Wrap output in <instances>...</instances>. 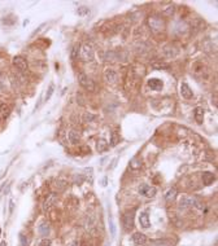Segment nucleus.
<instances>
[{
    "instance_id": "nucleus-28",
    "label": "nucleus",
    "mask_w": 218,
    "mask_h": 246,
    "mask_svg": "<svg viewBox=\"0 0 218 246\" xmlns=\"http://www.w3.org/2000/svg\"><path fill=\"white\" fill-rule=\"evenodd\" d=\"M20 240H21V244H22V246H27L29 245V241L25 237V235H20Z\"/></svg>"
},
{
    "instance_id": "nucleus-21",
    "label": "nucleus",
    "mask_w": 218,
    "mask_h": 246,
    "mask_svg": "<svg viewBox=\"0 0 218 246\" xmlns=\"http://www.w3.org/2000/svg\"><path fill=\"white\" fill-rule=\"evenodd\" d=\"M51 245H52L51 240L47 238V237H44V238H42V240H39L38 244H37V246H51Z\"/></svg>"
},
{
    "instance_id": "nucleus-5",
    "label": "nucleus",
    "mask_w": 218,
    "mask_h": 246,
    "mask_svg": "<svg viewBox=\"0 0 218 246\" xmlns=\"http://www.w3.org/2000/svg\"><path fill=\"white\" fill-rule=\"evenodd\" d=\"M12 62H13V66H14L16 69H18L20 71H26L27 70V62H26V60L24 57H21V56H16V57H13Z\"/></svg>"
},
{
    "instance_id": "nucleus-1",
    "label": "nucleus",
    "mask_w": 218,
    "mask_h": 246,
    "mask_svg": "<svg viewBox=\"0 0 218 246\" xmlns=\"http://www.w3.org/2000/svg\"><path fill=\"white\" fill-rule=\"evenodd\" d=\"M178 205H179L181 209H187V207H196V209H200L201 210L203 209V206L201 204L197 201V200H195V198H191L188 196H182L179 198V202H178Z\"/></svg>"
},
{
    "instance_id": "nucleus-32",
    "label": "nucleus",
    "mask_w": 218,
    "mask_h": 246,
    "mask_svg": "<svg viewBox=\"0 0 218 246\" xmlns=\"http://www.w3.org/2000/svg\"><path fill=\"white\" fill-rule=\"evenodd\" d=\"M0 246H7V242H5V241H3L2 245H0Z\"/></svg>"
},
{
    "instance_id": "nucleus-27",
    "label": "nucleus",
    "mask_w": 218,
    "mask_h": 246,
    "mask_svg": "<svg viewBox=\"0 0 218 246\" xmlns=\"http://www.w3.org/2000/svg\"><path fill=\"white\" fill-rule=\"evenodd\" d=\"M53 91H55V86H53V84H51V86H50V88H48V92H47V95H46V101L51 98L52 93H53Z\"/></svg>"
},
{
    "instance_id": "nucleus-8",
    "label": "nucleus",
    "mask_w": 218,
    "mask_h": 246,
    "mask_svg": "<svg viewBox=\"0 0 218 246\" xmlns=\"http://www.w3.org/2000/svg\"><path fill=\"white\" fill-rule=\"evenodd\" d=\"M139 192H140V194H143V196H146V197H155L156 188L149 187V185H147V184H143V185H140V188H139Z\"/></svg>"
},
{
    "instance_id": "nucleus-31",
    "label": "nucleus",
    "mask_w": 218,
    "mask_h": 246,
    "mask_svg": "<svg viewBox=\"0 0 218 246\" xmlns=\"http://www.w3.org/2000/svg\"><path fill=\"white\" fill-rule=\"evenodd\" d=\"M72 246H79V242H77V241H75V242L72 244Z\"/></svg>"
},
{
    "instance_id": "nucleus-11",
    "label": "nucleus",
    "mask_w": 218,
    "mask_h": 246,
    "mask_svg": "<svg viewBox=\"0 0 218 246\" xmlns=\"http://www.w3.org/2000/svg\"><path fill=\"white\" fill-rule=\"evenodd\" d=\"M148 86L153 91H161L164 84H162V80H160V79H149L148 80Z\"/></svg>"
},
{
    "instance_id": "nucleus-17",
    "label": "nucleus",
    "mask_w": 218,
    "mask_h": 246,
    "mask_svg": "<svg viewBox=\"0 0 218 246\" xmlns=\"http://www.w3.org/2000/svg\"><path fill=\"white\" fill-rule=\"evenodd\" d=\"M9 114H11L9 106H8V105H2V106H0V118L5 119Z\"/></svg>"
},
{
    "instance_id": "nucleus-24",
    "label": "nucleus",
    "mask_w": 218,
    "mask_h": 246,
    "mask_svg": "<svg viewBox=\"0 0 218 246\" xmlns=\"http://www.w3.org/2000/svg\"><path fill=\"white\" fill-rule=\"evenodd\" d=\"M96 119V115L91 114V113H85L83 114V122H92Z\"/></svg>"
},
{
    "instance_id": "nucleus-7",
    "label": "nucleus",
    "mask_w": 218,
    "mask_h": 246,
    "mask_svg": "<svg viewBox=\"0 0 218 246\" xmlns=\"http://www.w3.org/2000/svg\"><path fill=\"white\" fill-rule=\"evenodd\" d=\"M104 78H105V80L109 82V83H116L117 78H118V74H117V71L114 69H105V71H104Z\"/></svg>"
},
{
    "instance_id": "nucleus-25",
    "label": "nucleus",
    "mask_w": 218,
    "mask_h": 246,
    "mask_svg": "<svg viewBox=\"0 0 218 246\" xmlns=\"http://www.w3.org/2000/svg\"><path fill=\"white\" fill-rule=\"evenodd\" d=\"M77 13H78V16H86L90 13V9H88V7H79Z\"/></svg>"
},
{
    "instance_id": "nucleus-30",
    "label": "nucleus",
    "mask_w": 218,
    "mask_h": 246,
    "mask_svg": "<svg viewBox=\"0 0 218 246\" xmlns=\"http://www.w3.org/2000/svg\"><path fill=\"white\" fill-rule=\"evenodd\" d=\"M13 209H14V204H13V201L9 202V213L12 214L13 213Z\"/></svg>"
},
{
    "instance_id": "nucleus-23",
    "label": "nucleus",
    "mask_w": 218,
    "mask_h": 246,
    "mask_svg": "<svg viewBox=\"0 0 218 246\" xmlns=\"http://www.w3.org/2000/svg\"><path fill=\"white\" fill-rule=\"evenodd\" d=\"M152 67L156 69V70H160V69H169V66L164 62H153L152 64Z\"/></svg>"
},
{
    "instance_id": "nucleus-20",
    "label": "nucleus",
    "mask_w": 218,
    "mask_h": 246,
    "mask_svg": "<svg viewBox=\"0 0 218 246\" xmlns=\"http://www.w3.org/2000/svg\"><path fill=\"white\" fill-rule=\"evenodd\" d=\"M175 194H177V191H175V188H170L169 191H168V193L165 194V200H166L168 202L169 201H172L174 197H175Z\"/></svg>"
},
{
    "instance_id": "nucleus-22",
    "label": "nucleus",
    "mask_w": 218,
    "mask_h": 246,
    "mask_svg": "<svg viewBox=\"0 0 218 246\" xmlns=\"http://www.w3.org/2000/svg\"><path fill=\"white\" fill-rule=\"evenodd\" d=\"M65 187H66V181L63 180V179H60L56 181V188H57V191H64Z\"/></svg>"
},
{
    "instance_id": "nucleus-4",
    "label": "nucleus",
    "mask_w": 218,
    "mask_h": 246,
    "mask_svg": "<svg viewBox=\"0 0 218 246\" xmlns=\"http://www.w3.org/2000/svg\"><path fill=\"white\" fill-rule=\"evenodd\" d=\"M122 224H123V228L126 231L133 229V227H134V210L127 211V213L123 214V216H122Z\"/></svg>"
},
{
    "instance_id": "nucleus-3",
    "label": "nucleus",
    "mask_w": 218,
    "mask_h": 246,
    "mask_svg": "<svg viewBox=\"0 0 218 246\" xmlns=\"http://www.w3.org/2000/svg\"><path fill=\"white\" fill-rule=\"evenodd\" d=\"M78 82H79V84L83 88L88 89V91H95V83L86 74H83V73H79V74H78Z\"/></svg>"
},
{
    "instance_id": "nucleus-9",
    "label": "nucleus",
    "mask_w": 218,
    "mask_h": 246,
    "mask_svg": "<svg viewBox=\"0 0 218 246\" xmlns=\"http://www.w3.org/2000/svg\"><path fill=\"white\" fill-rule=\"evenodd\" d=\"M133 242L136 245V246H142V245H144L147 242V237L146 235H143V233L140 232H136V233H134L133 235Z\"/></svg>"
},
{
    "instance_id": "nucleus-6",
    "label": "nucleus",
    "mask_w": 218,
    "mask_h": 246,
    "mask_svg": "<svg viewBox=\"0 0 218 246\" xmlns=\"http://www.w3.org/2000/svg\"><path fill=\"white\" fill-rule=\"evenodd\" d=\"M56 202H57V194H56V193H51L50 196L47 197V200L44 201L43 210H44V211H50L52 207L56 205Z\"/></svg>"
},
{
    "instance_id": "nucleus-14",
    "label": "nucleus",
    "mask_w": 218,
    "mask_h": 246,
    "mask_svg": "<svg viewBox=\"0 0 218 246\" xmlns=\"http://www.w3.org/2000/svg\"><path fill=\"white\" fill-rule=\"evenodd\" d=\"M194 117H195L196 122H197V123H201L203 119H204V109H203V107H200V106L196 107L195 111H194Z\"/></svg>"
},
{
    "instance_id": "nucleus-12",
    "label": "nucleus",
    "mask_w": 218,
    "mask_h": 246,
    "mask_svg": "<svg viewBox=\"0 0 218 246\" xmlns=\"http://www.w3.org/2000/svg\"><path fill=\"white\" fill-rule=\"evenodd\" d=\"M68 137H69V141H70L72 144H77V142H79V140H81V133L78 132L77 129H72V131L69 132Z\"/></svg>"
},
{
    "instance_id": "nucleus-16",
    "label": "nucleus",
    "mask_w": 218,
    "mask_h": 246,
    "mask_svg": "<svg viewBox=\"0 0 218 246\" xmlns=\"http://www.w3.org/2000/svg\"><path fill=\"white\" fill-rule=\"evenodd\" d=\"M214 180H216V176L213 175L212 172H204L203 174V181L205 185H210Z\"/></svg>"
},
{
    "instance_id": "nucleus-26",
    "label": "nucleus",
    "mask_w": 218,
    "mask_h": 246,
    "mask_svg": "<svg viewBox=\"0 0 218 246\" xmlns=\"http://www.w3.org/2000/svg\"><path fill=\"white\" fill-rule=\"evenodd\" d=\"M79 51H81V47L79 45H75L72 51V60H75L78 57V54H79Z\"/></svg>"
},
{
    "instance_id": "nucleus-15",
    "label": "nucleus",
    "mask_w": 218,
    "mask_h": 246,
    "mask_svg": "<svg viewBox=\"0 0 218 246\" xmlns=\"http://www.w3.org/2000/svg\"><path fill=\"white\" fill-rule=\"evenodd\" d=\"M38 231H39V233H40L42 236H47L50 233V224L47 222H42L40 224H39V227H38Z\"/></svg>"
},
{
    "instance_id": "nucleus-19",
    "label": "nucleus",
    "mask_w": 218,
    "mask_h": 246,
    "mask_svg": "<svg viewBox=\"0 0 218 246\" xmlns=\"http://www.w3.org/2000/svg\"><path fill=\"white\" fill-rule=\"evenodd\" d=\"M96 148H98V152H100V153H101V152H105V150L108 149V142H107L105 140H99Z\"/></svg>"
},
{
    "instance_id": "nucleus-29",
    "label": "nucleus",
    "mask_w": 218,
    "mask_h": 246,
    "mask_svg": "<svg viewBox=\"0 0 218 246\" xmlns=\"http://www.w3.org/2000/svg\"><path fill=\"white\" fill-rule=\"evenodd\" d=\"M111 231H112V236L116 235V228H114V224H113V220L111 219Z\"/></svg>"
},
{
    "instance_id": "nucleus-13",
    "label": "nucleus",
    "mask_w": 218,
    "mask_h": 246,
    "mask_svg": "<svg viewBox=\"0 0 218 246\" xmlns=\"http://www.w3.org/2000/svg\"><path fill=\"white\" fill-rule=\"evenodd\" d=\"M139 223L143 228H148L151 226V222H149V216H148L147 213H142L139 215Z\"/></svg>"
},
{
    "instance_id": "nucleus-2",
    "label": "nucleus",
    "mask_w": 218,
    "mask_h": 246,
    "mask_svg": "<svg viewBox=\"0 0 218 246\" xmlns=\"http://www.w3.org/2000/svg\"><path fill=\"white\" fill-rule=\"evenodd\" d=\"M79 52H81V57L83 61H92L94 60L95 52H94V48L90 43H86V44L82 45V49Z\"/></svg>"
},
{
    "instance_id": "nucleus-18",
    "label": "nucleus",
    "mask_w": 218,
    "mask_h": 246,
    "mask_svg": "<svg viewBox=\"0 0 218 246\" xmlns=\"http://www.w3.org/2000/svg\"><path fill=\"white\" fill-rule=\"evenodd\" d=\"M120 142V135L117 131H113L112 132V136H111V145L112 146H116L117 144Z\"/></svg>"
},
{
    "instance_id": "nucleus-10",
    "label": "nucleus",
    "mask_w": 218,
    "mask_h": 246,
    "mask_svg": "<svg viewBox=\"0 0 218 246\" xmlns=\"http://www.w3.org/2000/svg\"><path fill=\"white\" fill-rule=\"evenodd\" d=\"M181 95H182V97L187 98V100L192 98L194 93H192V91H191L190 86L187 84V83H182V84H181Z\"/></svg>"
}]
</instances>
